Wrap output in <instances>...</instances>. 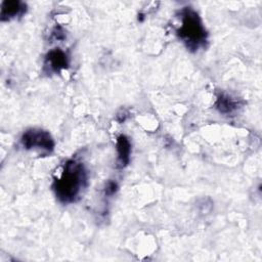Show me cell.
Listing matches in <instances>:
<instances>
[{
  "label": "cell",
  "instance_id": "1",
  "mask_svg": "<svg viewBox=\"0 0 262 262\" xmlns=\"http://www.w3.org/2000/svg\"><path fill=\"white\" fill-rule=\"evenodd\" d=\"M87 185V173L82 163L70 160L64 163L60 175L54 181V191L62 203L75 202Z\"/></svg>",
  "mask_w": 262,
  "mask_h": 262
},
{
  "label": "cell",
  "instance_id": "2",
  "mask_svg": "<svg viewBox=\"0 0 262 262\" xmlns=\"http://www.w3.org/2000/svg\"><path fill=\"white\" fill-rule=\"evenodd\" d=\"M181 25L177 30L179 38L190 50H198L205 46L207 32L199 14L190 7H184L179 12Z\"/></svg>",
  "mask_w": 262,
  "mask_h": 262
},
{
  "label": "cell",
  "instance_id": "3",
  "mask_svg": "<svg viewBox=\"0 0 262 262\" xmlns=\"http://www.w3.org/2000/svg\"><path fill=\"white\" fill-rule=\"evenodd\" d=\"M21 144L25 148H39L45 151H52L54 142L51 135L41 129H30L21 136Z\"/></svg>",
  "mask_w": 262,
  "mask_h": 262
},
{
  "label": "cell",
  "instance_id": "4",
  "mask_svg": "<svg viewBox=\"0 0 262 262\" xmlns=\"http://www.w3.org/2000/svg\"><path fill=\"white\" fill-rule=\"evenodd\" d=\"M69 64L67 54L59 48L50 50L44 61V69L47 73H59Z\"/></svg>",
  "mask_w": 262,
  "mask_h": 262
},
{
  "label": "cell",
  "instance_id": "5",
  "mask_svg": "<svg viewBox=\"0 0 262 262\" xmlns=\"http://www.w3.org/2000/svg\"><path fill=\"white\" fill-rule=\"evenodd\" d=\"M117 166L119 168H123L129 163L131 152V143L125 135H120L117 138Z\"/></svg>",
  "mask_w": 262,
  "mask_h": 262
},
{
  "label": "cell",
  "instance_id": "6",
  "mask_svg": "<svg viewBox=\"0 0 262 262\" xmlns=\"http://www.w3.org/2000/svg\"><path fill=\"white\" fill-rule=\"evenodd\" d=\"M26 11V4L20 1H4L1 5V19L8 20L21 15Z\"/></svg>",
  "mask_w": 262,
  "mask_h": 262
},
{
  "label": "cell",
  "instance_id": "7",
  "mask_svg": "<svg viewBox=\"0 0 262 262\" xmlns=\"http://www.w3.org/2000/svg\"><path fill=\"white\" fill-rule=\"evenodd\" d=\"M216 107L218 108V111L220 113L228 114V113L233 112L237 107V102L235 100H233L230 96L221 94L217 98Z\"/></svg>",
  "mask_w": 262,
  "mask_h": 262
},
{
  "label": "cell",
  "instance_id": "8",
  "mask_svg": "<svg viewBox=\"0 0 262 262\" xmlns=\"http://www.w3.org/2000/svg\"><path fill=\"white\" fill-rule=\"evenodd\" d=\"M117 190V183L110 181L105 187V192L108 194H113Z\"/></svg>",
  "mask_w": 262,
  "mask_h": 262
}]
</instances>
